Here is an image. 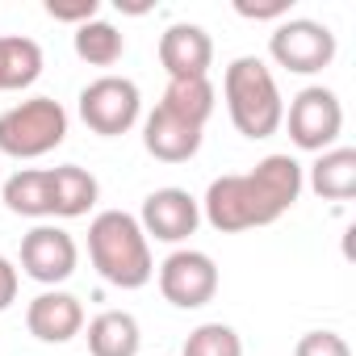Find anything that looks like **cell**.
Returning a JSON list of instances; mask_svg holds the SVG:
<instances>
[{
  "label": "cell",
  "instance_id": "cell-1",
  "mask_svg": "<svg viewBox=\"0 0 356 356\" xmlns=\"http://www.w3.org/2000/svg\"><path fill=\"white\" fill-rule=\"evenodd\" d=\"M302 189H306V168L293 155H264L252 172H231L210 181L202 197V218L222 235L273 227L281 214L298 206Z\"/></svg>",
  "mask_w": 356,
  "mask_h": 356
},
{
  "label": "cell",
  "instance_id": "cell-2",
  "mask_svg": "<svg viewBox=\"0 0 356 356\" xmlns=\"http://www.w3.org/2000/svg\"><path fill=\"white\" fill-rule=\"evenodd\" d=\"M88 260L97 277L113 289H143L155 277L151 239L126 210H101L88 222Z\"/></svg>",
  "mask_w": 356,
  "mask_h": 356
},
{
  "label": "cell",
  "instance_id": "cell-3",
  "mask_svg": "<svg viewBox=\"0 0 356 356\" xmlns=\"http://www.w3.org/2000/svg\"><path fill=\"white\" fill-rule=\"evenodd\" d=\"M222 101H227V113L243 138L256 143V138H273L281 130L285 101H281L277 76L264 59L239 55L222 76Z\"/></svg>",
  "mask_w": 356,
  "mask_h": 356
},
{
  "label": "cell",
  "instance_id": "cell-4",
  "mask_svg": "<svg viewBox=\"0 0 356 356\" xmlns=\"http://www.w3.org/2000/svg\"><path fill=\"white\" fill-rule=\"evenodd\" d=\"M67 138V109L55 97H30L0 113V155L38 159Z\"/></svg>",
  "mask_w": 356,
  "mask_h": 356
},
{
  "label": "cell",
  "instance_id": "cell-5",
  "mask_svg": "<svg viewBox=\"0 0 356 356\" xmlns=\"http://www.w3.org/2000/svg\"><path fill=\"white\" fill-rule=\"evenodd\" d=\"M335 51H339L335 34L323 22H310V17H285L268 34L273 63L285 67V72H293V76H314V72L331 67Z\"/></svg>",
  "mask_w": 356,
  "mask_h": 356
},
{
  "label": "cell",
  "instance_id": "cell-6",
  "mask_svg": "<svg viewBox=\"0 0 356 356\" xmlns=\"http://www.w3.org/2000/svg\"><path fill=\"white\" fill-rule=\"evenodd\" d=\"M80 118L92 134L118 138L143 118V92L126 76H97L80 88Z\"/></svg>",
  "mask_w": 356,
  "mask_h": 356
},
{
  "label": "cell",
  "instance_id": "cell-7",
  "mask_svg": "<svg viewBox=\"0 0 356 356\" xmlns=\"http://www.w3.org/2000/svg\"><path fill=\"white\" fill-rule=\"evenodd\" d=\"M281 122L289 126V138H293L298 151L323 155V151L335 147V138H339V130H343V105H339V97H335L331 88L310 84V88H302V92L289 101V109H285Z\"/></svg>",
  "mask_w": 356,
  "mask_h": 356
},
{
  "label": "cell",
  "instance_id": "cell-8",
  "mask_svg": "<svg viewBox=\"0 0 356 356\" xmlns=\"http://www.w3.org/2000/svg\"><path fill=\"white\" fill-rule=\"evenodd\" d=\"M159 293L176 310H202L218 293V264L197 248H176L159 264Z\"/></svg>",
  "mask_w": 356,
  "mask_h": 356
},
{
  "label": "cell",
  "instance_id": "cell-9",
  "mask_svg": "<svg viewBox=\"0 0 356 356\" xmlns=\"http://www.w3.org/2000/svg\"><path fill=\"white\" fill-rule=\"evenodd\" d=\"M80 264V248L76 239L63 231V227H51V222H38L26 239H22V273L47 289L63 285Z\"/></svg>",
  "mask_w": 356,
  "mask_h": 356
},
{
  "label": "cell",
  "instance_id": "cell-10",
  "mask_svg": "<svg viewBox=\"0 0 356 356\" xmlns=\"http://www.w3.org/2000/svg\"><path fill=\"white\" fill-rule=\"evenodd\" d=\"M138 227L147 239H159V243H185L189 235H197L202 227V202L189 193V189H155L147 193L143 202V214H138Z\"/></svg>",
  "mask_w": 356,
  "mask_h": 356
},
{
  "label": "cell",
  "instance_id": "cell-11",
  "mask_svg": "<svg viewBox=\"0 0 356 356\" xmlns=\"http://www.w3.org/2000/svg\"><path fill=\"white\" fill-rule=\"evenodd\" d=\"M159 63L168 80H202L214 63V38L193 22H176L159 34Z\"/></svg>",
  "mask_w": 356,
  "mask_h": 356
},
{
  "label": "cell",
  "instance_id": "cell-12",
  "mask_svg": "<svg viewBox=\"0 0 356 356\" xmlns=\"http://www.w3.org/2000/svg\"><path fill=\"white\" fill-rule=\"evenodd\" d=\"M202 126L185 122L181 113H172L163 105H155L143 122V147L147 155H155L159 163H189L202 151Z\"/></svg>",
  "mask_w": 356,
  "mask_h": 356
},
{
  "label": "cell",
  "instance_id": "cell-13",
  "mask_svg": "<svg viewBox=\"0 0 356 356\" xmlns=\"http://www.w3.org/2000/svg\"><path fill=\"white\" fill-rule=\"evenodd\" d=\"M26 327L38 343H67L84 331V306L67 289H42L26 306Z\"/></svg>",
  "mask_w": 356,
  "mask_h": 356
},
{
  "label": "cell",
  "instance_id": "cell-14",
  "mask_svg": "<svg viewBox=\"0 0 356 356\" xmlns=\"http://www.w3.org/2000/svg\"><path fill=\"white\" fill-rule=\"evenodd\" d=\"M101 197L97 176L80 163H59L51 168V214L55 218H84Z\"/></svg>",
  "mask_w": 356,
  "mask_h": 356
},
{
  "label": "cell",
  "instance_id": "cell-15",
  "mask_svg": "<svg viewBox=\"0 0 356 356\" xmlns=\"http://www.w3.org/2000/svg\"><path fill=\"white\" fill-rule=\"evenodd\" d=\"M306 185L323 202H352L356 197V151L352 147H331L310 163Z\"/></svg>",
  "mask_w": 356,
  "mask_h": 356
},
{
  "label": "cell",
  "instance_id": "cell-16",
  "mask_svg": "<svg viewBox=\"0 0 356 356\" xmlns=\"http://www.w3.org/2000/svg\"><path fill=\"white\" fill-rule=\"evenodd\" d=\"M84 339H88L92 356H138V348H143V331L130 310H101L88 323Z\"/></svg>",
  "mask_w": 356,
  "mask_h": 356
},
{
  "label": "cell",
  "instance_id": "cell-17",
  "mask_svg": "<svg viewBox=\"0 0 356 356\" xmlns=\"http://www.w3.org/2000/svg\"><path fill=\"white\" fill-rule=\"evenodd\" d=\"M42 76V47L26 34L0 38V92H22Z\"/></svg>",
  "mask_w": 356,
  "mask_h": 356
},
{
  "label": "cell",
  "instance_id": "cell-18",
  "mask_svg": "<svg viewBox=\"0 0 356 356\" xmlns=\"http://www.w3.org/2000/svg\"><path fill=\"white\" fill-rule=\"evenodd\" d=\"M5 210L22 218H51V168H22L5 181Z\"/></svg>",
  "mask_w": 356,
  "mask_h": 356
},
{
  "label": "cell",
  "instance_id": "cell-19",
  "mask_svg": "<svg viewBox=\"0 0 356 356\" xmlns=\"http://www.w3.org/2000/svg\"><path fill=\"white\" fill-rule=\"evenodd\" d=\"M159 105L206 130V122L214 113V84H210V76H202V80H168Z\"/></svg>",
  "mask_w": 356,
  "mask_h": 356
},
{
  "label": "cell",
  "instance_id": "cell-20",
  "mask_svg": "<svg viewBox=\"0 0 356 356\" xmlns=\"http://www.w3.org/2000/svg\"><path fill=\"white\" fill-rule=\"evenodd\" d=\"M72 47H76V55H80L84 63H92V67H113V63L122 59V51H126V38H122V30H118V26H109V22H101V17H92V22L76 26Z\"/></svg>",
  "mask_w": 356,
  "mask_h": 356
},
{
  "label": "cell",
  "instance_id": "cell-21",
  "mask_svg": "<svg viewBox=\"0 0 356 356\" xmlns=\"http://www.w3.org/2000/svg\"><path fill=\"white\" fill-rule=\"evenodd\" d=\"M181 356H243V339L227 323H202L189 331Z\"/></svg>",
  "mask_w": 356,
  "mask_h": 356
},
{
  "label": "cell",
  "instance_id": "cell-22",
  "mask_svg": "<svg viewBox=\"0 0 356 356\" xmlns=\"http://www.w3.org/2000/svg\"><path fill=\"white\" fill-rule=\"evenodd\" d=\"M293 356H352V348L339 331H306L293 343Z\"/></svg>",
  "mask_w": 356,
  "mask_h": 356
},
{
  "label": "cell",
  "instance_id": "cell-23",
  "mask_svg": "<svg viewBox=\"0 0 356 356\" xmlns=\"http://www.w3.org/2000/svg\"><path fill=\"white\" fill-rule=\"evenodd\" d=\"M101 13V0H47V17L67 22V26H84Z\"/></svg>",
  "mask_w": 356,
  "mask_h": 356
},
{
  "label": "cell",
  "instance_id": "cell-24",
  "mask_svg": "<svg viewBox=\"0 0 356 356\" xmlns=\"http://www.w3.org/2000/svg\"><path fill=\"white\" fill-rule=\"evenodd\" d=\"M289 5L293 0H235V13L239 17H248V22H285V13H289Z\"/></svg>",
  "mask_w": 356,
  "mask_h": 356
},
{
  "label": "cell",
  "instance_id": "cell-25",
  "mask_svg": "<svg viewBox=\"0 0 356 356\" xmlns=\"http://www.w3.org/2000/svg\"><path fill=\"white\" fill-rule=\"evenodd\" d=\"M17 289H22V273L9 256H0V314H5L13 302H17Z\"/></svg>",
  "mask_w": 356,
  "mask_h": 356
}]
</instances>
